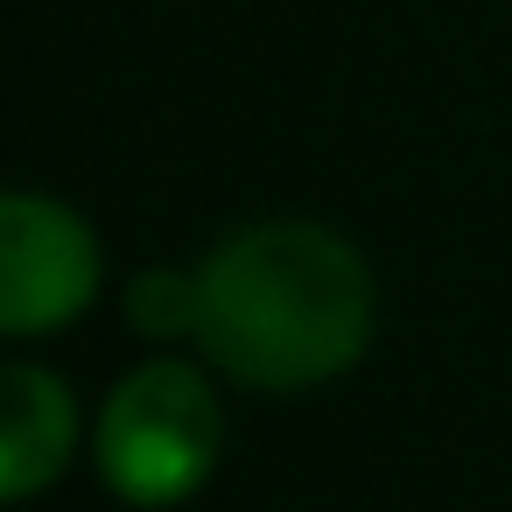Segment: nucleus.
Listing matches in <instances>:
<instances>
[{"mask_svg": "<svg viewBox=\"0 0 512 512\" xmlns=\"http://www.w3.org/2000/svg\"><path fill=\"white\" fill-rule=\"evenodd\" d=\"M379 288L358 246L316 218H260L197 260V351L253 393L344 379L372 344Z\"/></svg>", "mask_w": 512, "mask_h": 512, "instance_id": "1", "label": "nucleus"}, {"mask_svg": "<svg viewBox=\"0 0 512 512\" xmlns=\"http://www.w3.org/2000/svg\"><path fill=\"white\" fill-rule=\"evenodd\" d=\"M127 323L155 344L197 337V267H141L127 281Z\"/></svg>", "mask_w": 512, "mask_h": 512, "instance_id": "5", "label": "nucleus"}, {"mask_svg": "<svg viewBox=\"0 0 512 512\" xmlns=\"http://www.w3.org/2000/svg\"><path fill=\"white\" fill-rule=\"evenodd\" d=\"M106 260L92 225L43 190H8L0 204V330L8 337H50L71 330L99 302Z\"/></svg>", "mask_w": 512, "mask_h": 512, "instance_id": "3", "label": "nucleus"}, {"mask_svg": "<svg viewBox=\"0 0 512 512\" xmlns=\"http://www.w3.org/2000/svg\"><path fill=\"white\" fill-rule=\"evenodd\" d=\"M71 449H78V393L50 365L15 358L8 400H0V498L29 505L36 491H50L64 477Z\"/></svg>", "mask_w": 512, "mask_h": 512, "instance_id": "4", "label": "nucleus"}, {"mask_svg": "<svg viewBox=\"0 0 512 512\" xmlns=\"http://www.w3.org/2000/svg\"><path fill=\"white\" fill-rule=\"evenodd\" d=\"M218 456H225V407H218L204 365H190V358L134 365L92 421V463H99L106 491H120L141 512L197 498L211 484Z\"/></svg>", "mask_w": 512, "mask_h": 512, "instance_id": "2", "label": "nucleus"}]
</instances>
